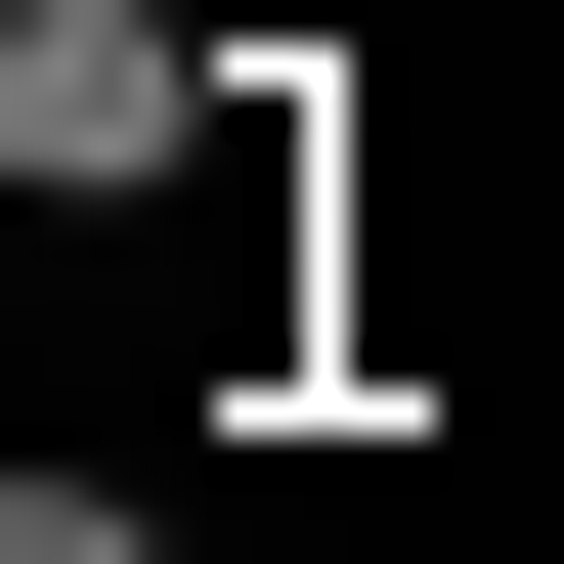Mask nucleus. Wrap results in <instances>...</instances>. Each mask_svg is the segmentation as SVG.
I'll use <instances>...</instances> for the list:
<instances>
[{"instance_id": "obj_1", "label": "nucleus", "mask_w": 564, "mask_h": 564, "mask_svg": "<svg viewBox=\"0 0 564 564\" xmlns=\"http://www.w3.org/2000/svg\"><path fill=\"white\" fill-rule=\"evenodd\" d=\"M261 131V44H174V0H0V174L44 217H131V174H217Z\"/></svg>"}, {"instance_id": "obj_2", "label": "nucleus", "mask_w": 564, "mask_h": 564, "mask_svg": "<svg viewBox=\"0 0 564 564\" xmlns=\"http://www.w3.org/2000/svg\"><path fill=\"white\" fill-rule=\"evenodd\" d=\"M0 564H174V478H0Z\"/></svg>"}]
</instances>
